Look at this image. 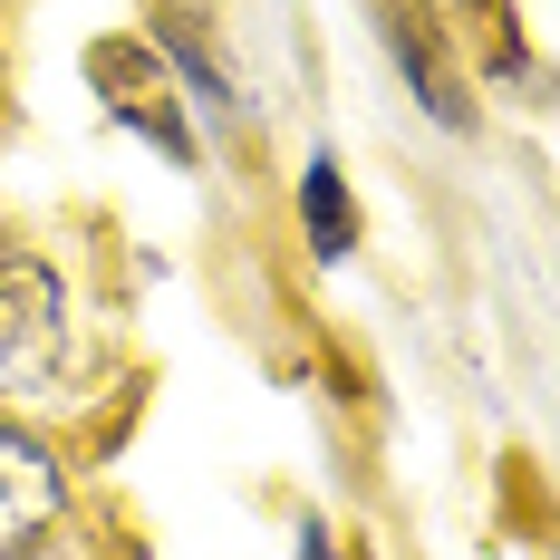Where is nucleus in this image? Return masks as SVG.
Returning <instances> with one entry per match:
<instances>
[{
	"label": "nucleus",
	"instance_id": "1",
	"mask_svg": "<svg viewBox=\"0 0 560 560\" xmlns=\"http://www.w3.org/2000/svg\"><path fill=\"white\" fill-rule=\"evenodd\" d=\"M377 39H387V58L406 68L416 107L435 116V126H464L474 116V97H464V78H454V58H445V30L425 20V0H377Z\"/></svg>",
	"mask_w": 560,
	"mask_h": 560
},
{
	"label": "nucleus",
	"instance_id": "2",
	"mask_svg": "<svg viewBox=\"0 0 560 560\" xmlns=\"http://www.w3.org/2000/svg\"><path fill=\"white\" fill-rule=\"evenodd\" d=\"M58 358V280L39 261H0V387L49 377Z\"/></svg>",
	"mask_w": 560,
	"mask_h": 560
},
{
	"label": "nucleus",
	"instance_id": "3",
	"mask_svg": "<svg viewBox=\"0 0 560 560\" xmlns=\"http://www.w3.org/2000/svg\"><path fill=\"white\" fill-rule=\"evenodd\" d=\"M58 512H68V483H58L49 445L20 435V425H0V560H20Z\"/></svg>",
	"mask_w": 560,
	"mask_h": 560
},
{
	"label": "nucleus",
	"instance_id": "4",
	"mask_svg": "<svg viewBox=\"0 0 560 560\" xmlns=\"http://www.w3.org/2000/svg\"><path fill=\"white\" fill-rule=\"evenodd\" d=\"M88 78L107 88V107L126 116L136 136H155L174 165H194V136H184V116H174L165 78H136V39H97V49H88Z\"/></svg>",
	"mask_w": 560,
	"mask_h": 560
},
{
	"label": "nucleus",
	"instance_id": "5",
	"mask_svg": "<svg viewBox=\"0 0 560 560\" xmlns=\"http://www.w3.org/2000/svg\"><path fill=\"white\" fill-rule=\"evenodd\" d=\"M300 223H310V252L319 261H348L358 252V203H348V174L329 155H310V174H300Z\"/></svg>",
	"mask_w": 560,
	"mask_h": 560
},
{
	"label": "nucleus",
	"instance_id": "6",
	"mask_svg": "<svg viewBox=\"0 0 560 560\" xmlns=\"http://www.w3.org/2000/svg\"><path fill=\"white\" fill-rule=\"evenodd\" d=\"M454 30L483 49V68L503 88H532V58H522V30H512V0H454Z\"/></svg>",
	"mask_w": 560,
	"mask_h": 560
},
{
	"label": "nucleus",
	"instance_id": "7",
	"mask_svg": "<svg viewBox=\"0 0 560 560\" xmlns=\"http://www.w3.org/2000/svg\"><path fill=\"white\" fill-rule=\"evenodd\" d=\"M300 560H338V551H329V532H319V522H300Z\"/></svg>",
	"mask_w": 560,
	"mask_h": 560
}]
</instances>
